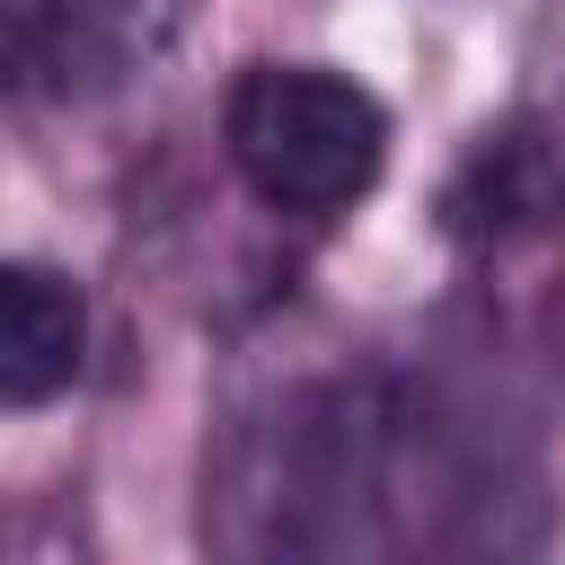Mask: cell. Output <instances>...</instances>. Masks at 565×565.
Returning <instances> with one entry per match:
<instances>
[{"label":"cell","instance_id":"obj_2","mask_svg":"<svg viewBox=\"0 0 565 565\" xmlns=\"http://www.w3.org/2000/svg\"><path fill=\"white\" fill-rule=\"evenodd\" d=\"M88 362V300L53 265L0 256V406H53Z\"/></svg>","mask_w":565,"mask_h":565},{"label":"cell","instance_id":"obj_3","mask_svg":"<svg viewBox=\"0 0 565 565\" xmlns=\"http://www.w3.org/2000/svg\"><path fill=\"white\" fill-rule=\"evenodd\" d=\"M547 212V159L530 132H486L450 185V230H512Z\"/></svg>","mask_w":565,"mask_h":565},{"label":"cell","instance_id":"obj_1","mask_svg":"<svg viewBox=\"0 0 565 565\" xmlns=\"http://www.w3.org/2000/svg\"><path fill=\"white\" fill-rule=\"evenodd\" d=\"M221 141L256 203L335 221L388 168V106L335 62H247L230 79Z\"/></svg>","mask_w":565,"mask_h":565}]
</instances>
